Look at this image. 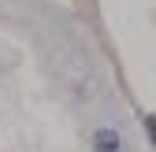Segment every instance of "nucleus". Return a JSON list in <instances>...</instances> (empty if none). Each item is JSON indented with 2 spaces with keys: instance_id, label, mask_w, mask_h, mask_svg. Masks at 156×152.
<instances>
[{
  "instance_id": "obj_1",
  "label": "nucleus",
  "mask_w": 156,
  "mask_h": 152,
  "mask_svg": "<svg viewBox=\"0 0 156 152\" xmlns=\"http://www.w3.org/2000/svg\"><path fill=\"white\" fill-rule=\"evenodd\" d=\"M93 148H97V152H119V148H123L119 130H112V126L97 130V134H93Z\"/></svg>"
},
{
  "instance_id": "obj_2",
  "label": "nucleus",
  "mask_w": 156,
  "mask_h": 152,
  "mask_svg": "<svg viewBox=\"0 0 156 152\" xmlns=\"http://www.w3.org/2000/svg\"><path fill=\"white\" fill-rule=\"evenodd\" d=\"M145 126H149V137H152V145H156V115H145Z\"/></svg>"
}]
</instances>
